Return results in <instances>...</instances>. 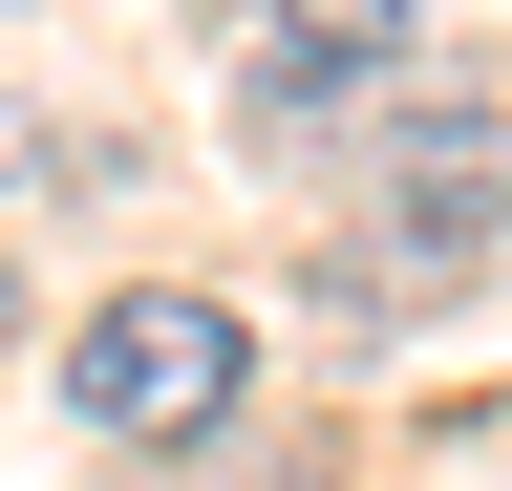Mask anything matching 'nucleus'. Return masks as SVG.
<instances>
[{"label": "nucleus", "instance_id": "obj_1", "mask_svg": "<svg viewBox=\"0 0 512 491\" xmlns=\"http://www.w3.org/2000/svg\"><path fill=\"white\" fill-rule=\"evenodd\" d=\"M235 385H256V321H235V299H192V278L86 299V363H64V406H86L107 449H214Z\"/></svg>", "mask_w": 512, "mask_h": 491}, {"label": "nucleus", "instance_id": "obj_2", "mask_svg": "<svg viewBox=\"0 0 512 491\" xmlns=\"http://www.w3.org/2000/svg\"><path fill=\"white\" fill-rule=\"evenodd\" d=\"M448 278H491V171H470V150L406 171L384 235H342V299H363V321H384V299H448Z\"/></svg>", "mask_w": 512, "mask_h": 491}, {"label": "nucleus", "instance_id": "obj_3", "mask_svg": "<svg viewBox=\"0 0 512 491\" xmlns=\"http://www.w3.org/2000/svg\"><path fill=\"white\" fill-rule=\"evenodd\" d=\"M0 363H22V278H0Z\"/></svg>", "mask_w": 512, "mask_h": 491}, {"label": "nucleus", "instance_id": "obj_4", "mask_svg": "<svg viewBox=\"0 0 512 491\" xmlns=\"http://www.w3.org/2000/svg\"><path fill=\"white\" fill-rule=\"evenodd\" d=\"M0 22H22V0H0Z\"/></svg>", "mask_w": 512, "mask_h": 491}]
</instances>
